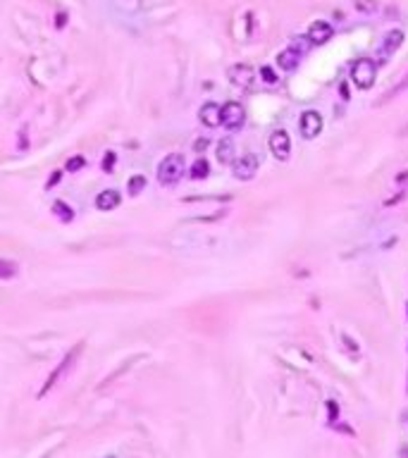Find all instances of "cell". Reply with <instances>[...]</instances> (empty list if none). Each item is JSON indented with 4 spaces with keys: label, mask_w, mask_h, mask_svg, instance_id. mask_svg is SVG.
<instances>
[{
    "label": "cell",
    "mask_w": 408,
    "mask_h": 458,
    "mask_svg": "<svg viewBox=\"0 0 408 458\" xmlns=\"http://www.w3.org/2000/svg\"><path fill=\"white\" fill-rule=\"evenodd\" d=\"M186 172V165H184V155L179 153H172L167 158H162V163L158 165V182L162 186H174L179 184V179Z\"/></svg>",
    "instance_id": "cell-1"
},
{
    "label": "cell",
    "mask_w": 408,
    "mask_h": 458,
    "mask_svg": "<svg viewBox=\"0 0 408 458\" xmlns=\"http://www.w3.org/2000/svg\"><path fill=\"white\" fill-rule=\"evenodd\" d=\"M375 76H377V65L370 60V57H358L351 67V81L361 91H368V88L375 84Z\"/></svg>",
    "instance_id": "cell-2"
},
{
    "label": "cell",
    "mask_w": 408,
    "mask_h": 458,
    "mask_svg": "<svg viewBox=\"0 0 408 458\" xmlns=\"http://www.w3.org/2000/svg\"><path fill=\"white\" fill-rule=\"evenodd\" d=\"M244 122H246V110L241 103L229 100L222 105V127H227L229 131H236L244 127Z\"/></svg>",
    "instance_id": "cell-3"
},
{
    "label": "cell",
    "mask_w": 408,
    "mask_h": 458,
    "mask_svg": "<svg viewBox=\"0 0 408 458\" xmlns=\"http://www.w3.org/2000/svg\"><path fill=\"white\" fill-rule=\"evenodd\" d=\"M401 43H404V31L394 29V31L385 33L382 43H380V48H377V62H387V60H389V57L401 48Z\"/></svg>",
    "instance_id": "cell-4"
},
{
    "label": "cell",
    "mask_w": 408,
    "mask_h": 458,
    "mask_svg": "<svg viewBox=\"0 0 408 458\" xmlns=\"http://www.w3.org/2000/svg\"><path fill=\"white\" fill-rule=\"evenodd\" d=\"M232 167H234V177L236 179H241V182H248V179H253L258 172V158L253 155V153H244L241 158H236L234 163H232Z\"/></svg>",
    "instance_id": "cell-5"
},
{
    "label": "cell",
    "mask_w": 408,
    "mask_h": 458,
    "mask_svg": "<svg viewBox=\"0 0 408 458\" xmlns=\"http://www.w3.org/2000/svg\"><path fill=\"white\" fill-rule=\"evenodd\" d=\"M299 129H301V136H303V139H315V136L322 131L320 112H318V110H306V112L301 115Z\"/></svg>",
    "instance_id": "cell-6"
},
{
    "label": "cell",
    "mask_w": 408,
    "mask_h": 458,
    "mask_svg": "<svg viewBox=\"0 0 408 458\" xmlns=\"http://www.w3.org/2000/svg\"><path fill=\"white\" fill-rule=\"evenodd\" d=\"M227 76H229V81L239 88H251L253 86V81H256V72H253V67L251 65H232L227 69Z\"/></svg>",
    "instance_id": "cell-7"
},
{
    "label": "cell",
    "mask_w": 408,
    "mask_h": 458,
    "mask_svg": "<svg viewBox=\"0 0 408 458\" xmlns=\"http://www.w3.org/2000/svg\"><path fill=\"white\" fill-rule=\"evenodd\" d=\"M270 153H272L277 160H289L291 139H289V134H287L284 129L272 131V136H270Z\"/></svg>",
    "instance_id": "cell-8"
},
{
    "label": "cell",
    "mask_w": 408,
    "mask_h": 458,
    "mask_svg": "<svg viewBox=\"0 0 408 458\" xmlns=\"http://www.w3.org/2000/svg\"><path fill=\"white\" fill-rule=\"evenodd\" d=\"M79 351H81V349H72L69 353H67V356H64V360L60 363V368L50 372V377H48V382H45V387H43L41 392H38V396H45V394H48V392H50V389L55 387V384H57V380H60V377H62V375H64L67 370H69V368H72V360L76 358V353H79Z\"/></svg>",
    "instance_id": "cell-9"
},
{
    "label": "cell",
    "mask_w": 408,
    "mask_h": 458,
    "mask_svg": "<svg viewBox=\"0 0 408 458\" xmlns=\"http://www.w3.org/2000/svg\"><path fill=\"white\" fill-rule=\"evenodd\" d=\"M198 120H201L203 127L215 129V127L222 124V108H220L217 103H205L203 108L198 110Z\"/></svg>",
    "instance_id": "cell-10"
},
{
    "label": "cell",
    "mask_w": 408,
    "mask_h": 458,
    "mask_svg": "<svg viewBox=\"0 0 408 458\" xmlns=\"http://www.w3.org/2000/svg\"><path fill=\"white\" fill-rule=\"evenodd\" d=\"M332 33H334V29H332V24L330 22H322V19H318V22H313L311 26H308V38H311V43H315V45H322V43H327L330 38H332Z\"/></svg>",
    "instance_id": "cell-11"
},
{
    "label": "cell",
    "mask_w": 408,
    "mask_h": 458,
    "mask_svg": "<svg viewBox=\"0 0 408 458\" xmlns=\"http://www.w3.org/2000/svg\"><path fill=\"white\" fill-rule=\"evenodd\" d=\"M119 203H122V196H119V191H115V189H105V191H100L96 196V208L103 210V213L115 210Z\"/></svg>",
    "instance_id": "cell-12"
},
{
    "label": "cell",
    "mask_w": 408,
    "mask_h": 458,
    "mask_svg": "<svg viewBox=\"0 0 408 458\" xmlns=\"http://www.w3.org/2000/svg\"><path fill=\"white\" fill-rule=\"evenodd\" d=\"M299 60L301 55L294 50V48H287V50H282V53L277 55V65L279 69H284V72H294L296 67H299Z\"/></svg>",
    "instance_id": "cell-13"
},
{
    "label": "cell",
    "mask_w": 408,
    "mask_h": 458,
    "mask_svg": "<svg viewBox=\"0 0 408 458\" xmlns=\"http://www.w3.org/2000/svg\"><path fill=\"white\" fill-rule=\"evenodd\" d=\"M217 160L222 165H229V163H234L236 158H234V143L229 141V139H222V141L217 143Z\"/></svg>",
    "instance_id": "cell-14"
},
{
    "label": "cell",
    "mask_w": 408,
    "mask_h": 458,
    "mask_svg": "<svg viewBox=\"0 0 408 458\" xmlns=\"http://www.w3.org/2000/svg\"><path fill=\"white\" fill-rule=\"evenodd\" d=\"M191 179H205V177L210 175V163L205 160V158H198L196 163L191 165Z\"/></svg>",
    "instance_id": "cell-15"
},
{
    "label": "cell",
    "mask_w": 408,
    "mask_h": 458,
    "mask_svg": "<svg viewBox=\"0 0 408 458\" xmlns=\"http://www.w3.org/2000/svg\"><path fill=\"white\" fill-rule=\"evenodd\" d=\"M53 213H55V218H60L62 222H72V220H74V210L67 206L64 201H55V203H53Z\"/></svg>",
    "instance_id": "cell-16"
},
{
    "label": "cell",
    "mask_w": 408,
    "mask_h": 458,
    "mask_svg": "<svg viewBox=\"0 0 408 458\" xmlns=\"http://www.w3.org/2000/svg\"><path fill=\"white\" fill-rule=\"evenodd\" d=\"M17 262H12V260H2L0 258V279H10V277H14L17 274Z\"/></svg>",
    "instance_id": "cell-17"
},
{
    "label": "cell",
    "mask_w": 408,
    "mask_h": 458,
    "mask_svg": "<svg viewBox=\"0 0 408 458\" xmlns=\"http://www.w3.org/2000/svg\"><path fill=\"white\" fill-rule=\"evenodd\" d=\"M143 186H146V177H143V175L131 177V179L127 182V189H129V194H131V196L141 194V191H143Z\"/></svg>",
    "instance_id": "cell-18"
},
{
    "label": "cell",
    "mask_w": 408,
    "mask_h": 458,
    "mask_svg": "<svg viewBox=\"0 0 408 458\" xmlns=\"http://www.w3.org/2000/svg\"><path fill=\"white\" fill-rule=\"evenodd\" d=\"M377 0H354V7L358 12H363V14H370V12H375L377 10Z\"/></svg>",
    "instance_id": "cell-19"
},
{
    "label": "cell",
    "mask_w": 408,
    "mask_h": 458,
    "mask_svg": "<svg viewBox=\"0 0 408 458\" xmlns=\"http://www.w3.org/2000/svg\"><path fill=\"white\" fill-rule=\"evenodd\" d=\"M311 45L313 43H311V38H308V36H296V38H294V43H291L289 48H294L299 55H303L308 48H311Z\"/></svg>",
    "instance_id": "cell-20"
},
{
    "label": "cell",
    "mask_w": 408,
    "mask_h": 458,
    "mask_svg": "<svg viewBox=\"0 0 408 458\" xmlns=\"http://www.w3.org/2000/svg\"><path fill=\"white\" fill-rule=\"evenodd\" d=\"M260 79H263L265 84H270V86H275V84L279 81L277 72H275L272 67H260Z\"/></svg>",
    "instance_id": "cell-21"
},
{
    "label": "cell",
    "mask_w": 408,
    "mask_h": 458,
    "mask_svg": "<svg viewBox=\"0 0 408 458\" xmlns=\"http://www.w3.org/2000/svg\"><path fill=\"white\" fill-rule=\"evenodd\" d=\"M84 165H86V158H84V155H74V158H69V160H67L64 170H67V172H79V170H81Z\"/></svg>",
    "instance_id": "cell-22"
},
{
    "label": "cell",
    "mask_w": 408,
    "mask_h": 458,
    "mask_svg": "<svg viewBox=\"0 0 408 458\" xmlns=\"http://www.w3.org/2000/svg\"><path fill=\"white\" fill-rule=\"evenodd\" d=\"M115 163H117V155H115V151H107L105 155H103V163H100L103 172H105V175H110V172H112V167H115Z\"/></svg>",
    "instance_id": "cell-23"
},
{
    "label": "cell",
    "mask_w": 408,
    "mask_h": 458,
    "mask_svg": "<svg viewBox=\"0 0 408 458\" xmlns=\"http://www.w3.org/2000/svg\"><path fill=\"white\" fill-rule=\"evenodd\" d=\"M60 179H62V170H55L53 175H50V179H48V182H45V189H53L55 184H57V182H60Z\"/></svg>",
    "instance_id": "cell-24"
},
{
    "label": "cell",
    "mask_w": 408,
    "mask_h": 458,
    "mask_svg": "<svg viewBox=\"0 0 408 458\" xmlns=\"http://www.w3.org/2000/svg\"><path fill=\"white\" fill-rule=\"evenodd\" d=\"M404 88H408V74H406V79H404V81H401V84H399V86L394 88V91H389V93H387V98H394V96H397V93H401ZM387 98H385V100H387Z\"/></svg>",
    "instance_id": "cell-25"
},
{
    "label": "cell",
    "mask_w": 408,
    "mask_h": 458,
    "mask_svg": "<svg viewBox=\"0 0 408 458\" xmlns=\"http://www.w3.org/2000/svg\"><path fill=\"white\" fill-rule=\"evenodd\" d=\"M107 458H115V456H107Z\"/></svg>",
    "instance_id": "cell-26"
}]
</instances>
